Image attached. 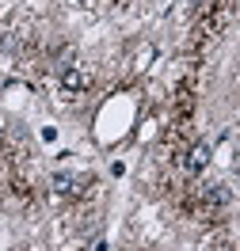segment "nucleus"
Wrapping results in <instances>:
<instances>
[{
	"label": "nucleus",
	"instance_id": "obj_1",
	"mask_svg": "<svg viewBox=\"0 0 240 251\" xmlns=\"http://www.w3.org/2000/svg\"><path fill=\"white\" fill-rule=\"evenodd\" d=\"M206 164H210V145H206V141H198V145L191 149V152H187V160H183V168H187L191 175H198L202 168H206Z\"/></svg>",
	"mask_w": 240,
	"mask_h": 251
},
{
	"label": "nucleus",
	"instance_id": "obj_2",
	"mask_svg": "<svg viewBox=\"0 0 240 251\" xmlns=\"http://www.w3.org/2000/svg\"><path fill=\"white\" fill-rule=\"evenodd\" d=\"M61 88H65V92H69V95L84 88V73H80L77 65H69V69H61Z\"/></svg>",
	"mask_w": 240,
	"mask_h": 251
},
{
	"label": "nucleus",
	"instance_id": "obj_3",
	"mask_svg": "<svg viewBox=\"0 0 240 251\" xmlns=\"http://www.w3.org/2000/svg\"><path fill=\"white\" fill-rule=\"evenodd\" d=\"M206 198H210L213 205H225V202H229V187H225V183H210Z\"/></svg>",
	"mask_w": 240,
	"mask_h": 251
},
{
	"label": "nucleus",
	"instance_id": "obj_4",
	"mask_svg": "<svg viewBox=\"0 0 240 251\" xmlns=\"http://www.w3.org/2000/svg\"><path fill=\"white\" fill-rule=\"evenodd\" d=\"M53 190H61V194H69V190H73V175H53Z\"/></svg>",
	"mask_w": 240,
	"mask_h": 251
},
{
	"label": "nucleus",
	"instance_id": "obj_5",
	"mask_svg": "<svg viewBox=\"0 0 240 251\" xmlns=\"http://www.w3.org/2000/svg\"><path fill=\"white\" fill-rule=\"evenodd\" d=\"M183 4H187V8H191V12H194V8H202V0H183Z\"/></svg>",
	"mask_w": 240,
	"mask_h": 251
},
{
	"label": "nucleus",
	"instance_id": "obj_6",
	"mask_svg": "<svg viewBox=\"0 0 240 251\" xmlns=\"http://www.w3.org/2000/svg\"><path fill=\"white\" fill-rule=\"evenodd\" d=\"M233 172H237V179H240V156H237V164H233Z\"/></svg>",
	"mask_w": 240,
	"mask_h": 251
},
{
	"label": "nucleus",
	"instance_id": "obj_7",
	"mask_svg": "<svg viewBox=\"0 0 240 251\" xmlns=\"http://www.w3.org/2000/svg\"><path fill=\"white\" fill-rule=\"evenodd\" d=\"M77 4H88V0H77Z\"/></svg>",
	"mask_w": 240,
	"mask_h": 251
}]
</instances>
